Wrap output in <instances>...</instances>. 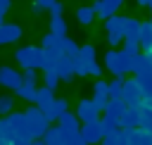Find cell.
I'll list each match as a JSON object with an SVG mask.
<instances>
[{
    "label": "cell",
    "mask_w": 152,
    "mask_h": 145,
    "mask_svg": "<svg viewBox=\"0 0 152 145\" xmlns=\"http://www.w3.org/2000/svg\"><path fill=\"white\" fill-rule=\"evenodd\" d=\"M107 88H109V100H121V93H124V78H116L114 76V81L112 83H107Z\"/></svg>",
    "instance_id": "ffe728a7"
},
{
    "label": "cell",
    "mask_w": 152,
    "mask_h": 145,
    "mask_svg": "<svg viewBox=\"0 0 152 145\" xmlns=\"http://www.w3.org/2000/svg\"><path fill=\"white\" fill-rule=\"evenodd\" d=\"M0 86L17 90L21 86V74L17 69H12V67H0Z\"/></svg>",
    "instance_id": "ba28073f"
},
{
    "label": "cell",
    "mask_w": 152,
    "mask_h": 145,
    "mask_svg": "<svg viewBox=\"0 0 152 145\" xmlns=\"http://www.w3.org/2000/svg\"><path fill=\"white\" fill-rule=\"evenodd\" d=\"M50 33L55 36H66V21L62 17H50Z\"/></svg>",
    "instance_id": "7402d4cb"
},
{
    "label": "cell",
    "mask_w": 152,
    "mask_h": 145,
    "mask_svg": "<svg viewBox=\"0 0 152 145\" xmlns=\"http://www.w3.org/2000/svg\"><path fill=\"white\" fill-rule=\"evenodd\" d=\"M52 71L59 76V81H71V78H74V59L62 57V59H59V64H57Z\"/></svg>",
    "instance_id": "4fadbf2b"
},
{
    "label": "cell",
    "mask_w": 152,
    "mask_h": 145,
    "mask_svg": "<svg viewBox=\"0 0 152 145\" xmlns=\"http://www.w3.org/2000/svg\"><path fill=\"white\" fill-rule=\"evenodd\" d=\"M21 100H28V102H36V93H38V88L36 86H26V83H21L17 90H14Z\"/></svg>",
    "instance_id": "44dd1931"
},
{
    "label": "cell",
    "mask_w": 152,
    "mask_h": 145,
    "mask_svg": "<svg viewBox=\"0 0 152 145\" xmlns=\"http://www.w3.org/2000/svg\"><path fill=\"white\" fill-rule=\"evenodd\" d=\"M45 138V145H66L71 138H66L62 131H59V126H55V128H48V133L43 135Z\"/></svg>",
    "instance_id": "2e32d148"
},
{
    "label": "cell",
    "mask_w": 152,
    "mask_h": 145,
    "mask_svg": "<svg viewBox=\"0 0 152 145\" xmlns=\"http://www.w3.org/2000/svg\"><path fill=\"white\" fill-rule=\"evenodd\" d=\"M14 59L19 62L21 69H43L45 59H43V48L38 45H24L14 52Z\"/></svg>",
    "instance_id": "7a4b0ae2"
},
{
    "label": "cell",
    "mask_w": 152,
    "mask_h": 145,
    "mask_svg": "<svg viewBox=\"0 0 152 145\" xmlns=\"http://www.w3.org/2000/svg\"><path fill=\"white\" fill-rule=\"evenodd\" d=\"M93 93H95V95H104V97H109V95H107V93H109V88H107V83H104V81H95Z\"/></svg>",
    "instance_id": "d6a6232c"
},
{
    "label": "cell",
    "mask_w": 152,
    "mask_h": 145,
    "mask_svg": "<svg viewBox=\"0 0 152 145\" xmlns=\"http://www.w3.org/2000/svg\"><path fill=\"white\" fill-rule=\"evenodd\" d=\"M57 0H36V5H33V12L38 14L40 10H52V5H55Z\"/></svg>",
    "instance_id": "1f68e13d"
},
{
    "label": "cell",
    "mask_w": 152,
    "mask_h": 145,
    "mask_svg": "<svg viewBox=\"0 0 152 145\" xmlns=\"http://www.w3.org/2000/svg\"><path fill=\"white\" fill-rule=\"evenodd\" d=\"M140 114H142V102H140V105H128L126 112H124V116L119 119V126L131 128V126L140 124Z\"/></svg>",
    "instance_id": "30bf717a"
},
{
    "label": "cell",
    "mask_w": 152,
    "mask_h": 145,
    "mask_svg": "<svg viewBox=\"0 0 152 145\" xmlns=\"http://www.w3.org/2000/svg\"><path fill=\"white\" fill-rule=\"evenodd\" d=\"M140 48L145 50V55H152V19L140 24Z\"/></svg>",
    "instance_id": "7c38bea8"
},
{
    "label": "cell",
    "mask_w": 152,
    "mask_h": 145,
    "mask_svg": "<svg viewBox=\"0 0 152 145\" xmlns=\"http://www.w3.org/2000/svg\"><path fill=\"white\" fill-rule=\"evenodd\" d=\"M10 5H12V0H0V14H2V17L7 14V10H10Z\"/></svg>",
    "instance_id": "8d00e7d4"
},
{
    "label": "cell",
    "mask_w": 152,
    "mask_h": 145,
    "mask_svg": "<svg viewBox=\"0 0 152 145\" xmlns=\"http://www.w3.org/2000/svg\"><path fill=\"white\" fill-rule=\"evenodd\" d=\"M24 116H26V133H28V138L31 140H36V138H43L45 133H48V116L33 105V107H28L26 112H24Z\"/></svg>",
    "instance_id": "6da1fadb"
},
{
    "label": "cell",
    "mask_w": 152,
    "mask_h": 145,
    "mask_svg": "<svg viewBox=\"0 0 152 145\" xmlns=\"http://www.w3.org/2000/svg\"><path fill=\"white\" fill-rule=\"evenodd\" d=\"M88 76H102V67H100L97 62H90V67H88Z\"/></svg>",
    "instance_id": "e575fe53"
},
{
    "label": "cell",
    "mask_w": 152,
    "mask_h": 145,
    "mask_svg": "<svg viewBox=\"0 0 152 145\" xmlns=\"http://www.w3.org/2000/svg\"><path fill=\"white\" fill-rule=\"evenodd\" d=\"M138 2H140L142 7H150V5H152V0H138Z\"/></svg>",
    "instance_id": "74e56055"
},
{
    "label": "cell",
    "mask_w": 152,
    "mask_h": 145,
    "mask_svg": "<svg viewBox=\"0 0 152 145\" xmlns=\"http://www.w3.org/2000/svg\"><path fill=\"white\" fill-rule=\"evenodd\" d=\"M104 29H107V40L112 45H119L126 40V24H124V17H109L104 21Z\"/></svg>",
    "instance_id": "3957f363"
},
{
    "label": "cell",
    "mask_w": 152,
    "mask_h": 145,
    "mask_svg": "<svg viewBox=\"0 0 152 145\" xmlns=\"http://www.w3.org/2000/svg\"><path fill=\"white\" fill-rule=\"evenodd\" d=\"M88 67H90V64H88V62H83L81 57H76V59H74V74H76V76H88Z\"/></svg>",
    "instance_id": "f1b7e54d"
},
{
    "label": "cell",
    "mask_w": 152,
    "mask_h": 145,
    "mask_svg": "<svg viewBox=\"0 0 152 145\" xmlns=\"http://www.w3.org/2000/svg\"><path fill=\"white\" fill-rule=\"evenodd\" d=\"M121 5H124V0H102V10L97 12V17H102V19L114 17V12H116Z\"/></svg>",
    "instance_id": "ac0fdd59"
},
{
    "label": "cell",
    "mask_w": 152,
    "mask_h": 145,
    "mask_svg": "<svg viewBox=\"0 0 152 145\" xmlns=\"http://www.w3.org/2000/svg\"><path fill=\"white\" fill-rule=\"evenodd\" d=\"M52 100H55V95H52V90L50 88H38V93H36V107L40 109V112H45L50 105H52Z\"/></svg>",
    "instance_id": "5bb4252c"
},
{
    "label": "cell",
    "mask_w": 152,
    "mask_h": 145,
    "mask_svg": "<svg viewBox=\"0 0 152 145\" xmlns=\"http://www.w3.org/2000/svg\"><path fill=\"white\" fill-rule=\"evenodd\" d=\"M66 36H55V33H48V36H43V45L40 48H57L59 50V45H62V40H64Z\"/></svg>",
    "instance_id": "d4e9b609"
},
{
    "label": "cell",
    "mask_w": 152,
    "mask_h": 145,
    "mask_svg": "<svg viewBox=\"0 0 152 145\" xmlns=\"http://www.w3.org/2000/svg\"><path fill=\"white\" fill-rule=\"evenodd\" d=\"M76 119L83 124H95L100 121V109L93 105V100H81L76 107Z\"/></svg>",
    "instance_id": "5b68a950"
},
{
    "label": "cell",
    "mask_w": 152,
    "mask_h": 145,
    "mask_svg": "<svg viewBox=\"0 0 152 145\" xmlns=\"http://www.w3.org/2000/svg\"><path fill=\"white\" fill-rule=\"evenodd\" d=\"M107 102H109V97H104V95H93V105H95V107H97L100 112H104Z\"/></svg>",
    "instance_id": "836d02e7"
},
{
    "label": "cell",
    "mask_w": 152,
    "mask_h": 145,
    "mask_svg": "<svg viewBox=\"0 0 152 145\" xmlns=\"http://www.w3.org/2000/svg\"><path fill=\"white\" fill-rule=\"evenodd\" d=\"M36 69H24L21 71V83H26V86H36Z\"/></svg>",
    "instance_id": "4dcf8cb0"
},
{
    "label": "cell",
    "mask_w": 152,
    "mask_h": 145,
    "mask_svg": "<svg viewBox=\"0 0 152 145\" xmlns=\"http://www.w3.org/2000/svg\"><path fill=\"white\" fill-rule=\"evenodd\" d=\"M78 138H81L86 145H95V143H100V140L104 138V131H102L100 121H95V124H83L81 131H78Z\"/></svg>",
    "instance_id": "8992f818"
},
{
    "label": "cell",
    "mask_w": 152,
    "mask_h": 145,
    "mask_svg": "<svg viewBox=\"0 0 152 145\" xmlns=\"http://www.w3.org/2000/svg\"><path fill=\"white\" fill-rule=\"evenodd\" d=\"M78 57H81L83 62H88V64L95 62V48H93V45H81V48H78Z\"/></svg>",
    "instance_id": "4316f807"
},
{
    "label": "cell",
    "mask_w": 152,
    "mask_h": 145,
    "mask_svg": "<svg viewBox=\"0 0 152 145\" xmlns=\"http://www.w3.org/2000/svg\"><path fill=\"white\" fill-rule=\"evenodd\" d=\"M121 100L126 105H140L142 102V83L138 78H131V81H124V93H121Z\"/></svg>",
    "instance_id": "277c9868"
},
{
    "label": "cell",
    "mask_w": 152,
    "mask_h": 145,
    "mask_svg": "<svg viewBox=\"0 0 152 145\" xmlns=\"http://www.w3.org/2000/svg\"><path fill=\"white\" fill-rule=\"evenodd\" d=\"M126 102L124 100H109L107 102V107H104V116H112V119H121L124 116V112H126Z\"/></svg>",
    "instance_id": "9a60e30c"
},
{
    "label": "cell",
    "mask_w": 152,
    "mask_h": 145,
    "mask_svg": "<svg viewBox=\"0 0 152 145\" xmlns=\"http://www.w3.org/2000/svg\"><path fill=\"white\" fill-rule=\"evenodd\" d=\"M31 145H45V143H31Z\"/></svg>",
    "instance_id": "ab89813d"
},
{
    "label": "cell",
    "mask_w": 152,
    "mask_h": 145,
    "mask_svg": "<svg viewBox=\"0 0 152 145\" xmlns=\"http://www.w3.org/2000/svg\"><path fill=\"white\" fill-rule=\"evenodd\" d=\"M21 33H24V31H21L19 24H2V26H0V45H10V43L19 40Z\"/></svg>",
    "instance_id": "8fae6325"
},
{
    "label": "cell",
    "mask_w": 152,
    "mask_h": 145,
    "mask_svg": "<svg viewBox=\"0 0 152 145\" xmlns=\"http://www.w3.org/2000/svg\"><path fill=\"white\" fill-rule=\"evenodd\" d=\"M59 52H62L64 57H69V59H76V57H78V45H76L71 38H64L62 45H59Z\"/></svg>",
    "instance_id": "d6986e66"
},
{
    "label": "cell",
    "mask_w": 152,
    "mask_h": 145,
    "mask_svg": "<svg viewBox=\"0 0 152 145\" xmlns=\"http://www.w3.org/2000/svg\"><path fill=\"white\" fill-rule=\"evenodd\" d=\"M100 126H102L104 135H114V133H116V128H119V119L104 116V119H100Z\"/></svg>",
    "instance_id": "cb8c5ba5"
},
{
    "label": "cell",
    "mask_w": 152,
    "mask_h": 145,
    "mask_svg": "<svg viewBox=\"0 0 152 145\" xmlns=\"http://www.w3.org/2000/svg\"><path fill=\"white\" fill-rule=\"evenodd\" d=\"M124 24H126V38L128 40H140V24L142 21H138L133 17H124Z\"/></svg>",
    "instance_id": "e0dca14e"
},
{
    "label": "cell",
    "mask_w": 152,
    "mask_h": 145,
    "mask_svg": "<svg viewBox=\"0 0 152 145\" xmlns=\"http://www.w3.org/2000/svg\"><path fill=\"white\" fill-rule=\"evenodd\" d=\"M62 12H64V5H62V2L57 0V2L52 5V10H50V14H52V17H62Z\"/></svg>",
    "instance_id": "d590c367"
},
{
    "label": "cell",
    "mask_w": 152,
    "mask_h": 145,
    "mask_svg": "<svg viewBox=\"0 0 152 145\" xmlns=\"http://www.w3.org/2000/svg\"><path fill=\"white\" fill-rule=\"evenodd\" d=\"M124 55H128V57H138L140 55V43L138 40H124V50H121Z\"/></svg>",
    "instance_id": "484cf974"
},
{
    "label": "cell",
    "mask_w": 152,
    "mask_h": 145,
    "mask_svg": "<svg viewBox=\"0 0 152 145\" xmlns=\"http://www.w3.org/2000/svg\"><path fill=\"white\" fill-rule=\"evenodd\" d=\"M2 24H5V19H2V14H0V26H2Z\"/></svg>",
    "instance_id": "f35d334b"
},
{
    "label": "cell",
    "mask_w": 152,
    "mask_h": 145,
    "mask_svg": "<svg viewBox=\"0 0 152 145\" xmlns=\"http://www.w3.org/2000/svg\"><path fill=\"white\" fill-rule=\"evenodd\" d=\"M12 107H14V100H12L10 95H2V97H0V116L12 114Z\"/></svg>",
    "instance_id": "83f0119b"
},
{
    "label": "cell",
    "mask_w": 152,
    "mask_h": 145,
    "mask_svg": "<svg viewBox=\"0 0 152 145\" xmlns=\"http://www.w3.org/2000/svg\"><path fill=\"white\" fill-rule=\"evenodd\" d=\"M43 78H45V88H50V90H55V88H57V83H59V76H57L55 71H45V74H43Z\"/></svg>",
    "instance_id": "f546056e"
},
{
    "label": "cell",
    "mask_w": 152,
    "mask_h": 145,
    "mask_svg": "<svg viewBox=\"0 0 152 145\" xmlns=\"http://www.w3.org/2000/svg\"><path fill=\"white\" fill-rule=\"evenodd\" d=\"M57 126H59V131H62L66 138H78V131H81V121L76 119V114H69V112H66V114L59 119V124H57Z\"/></svg>",
    "instance_id": "52a82bcc"
},
{
    "label": "cell",
    "mask_w": 152,
    "mask_h": 145,
    "mask_svg": "<svg viewBox=\"0 0 152 145\" xmlns=\"http://www.w3.org/2000/svg\"><path fill=\"white\" fill-rule=\"evenodd\" d=\"M66 112H69V102H66V100H62V97H55V100H52V105H50L43 114L48 116V121H59Z\"/></svg>",
    "instance_id": "9c48e42d"
},
{
    "label": "cell",
    "mask_w": 152,
    "mask_h": 145,
    "mask_svg": "<svg viewBox=\"0 0 152 145\" xmlns=\"http://www.w3.org/2000/svg\"><path fill=\"white\" fill-rule=\"evenodd\" d=\"M76 19H78V24L86 26V24H90V21L95 19V12L90 10V5H88V7H78V10H76Z\"/></svg>",
    "instance_id": "603a6c76"
}]
</instances>
